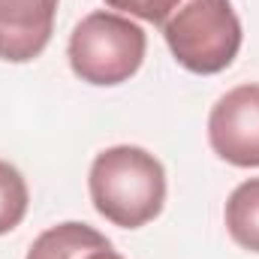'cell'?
Wrapping results in <instances>:
<instances>
[{
	"mask_svg": "<svg viewBox=\"0 0 259 259\" xmlns=\"http://www.w3.org/2000/svg\"><path fill=\"white\" fill-rule=\"evenodd\" d=\"M88 193L100 217L121 229H142L166 205V169L139 145L100 151L88 172Z\"/></svg>",
	"mask_w": 259,
	"mask_h": 259,
	"instance_id": "cell-1",
	"label": "cell"
},
{
	"mask_svg": "<svg viewBox=\"0 0 259 259\" xmlns=\"http://www.w3.org/2000/svg\"><path fill=\"white\" fill-rule=\"evenodd\" d=\"M172 58L196 75H217L241 52V18L232 0H175L157 24Z\"/></svg>",
	"mask_w": 259,
	"mask_h": 259,
	"instance_id": "cell-2",
	"label": "cell"
},
{
	"mask_svg": "<svg viewBox=\"0 0 259 259\" xmlns=\"http://www.w3.org/2000/svg\"><path fill=\"white\" fill-rule=\"evenodd\" d=\"M148 52V36L145 30L118 12H91L84 15L66 46V58L72 72L94 84V88H115L130 81Z\"/></svg>",
	"mask_w": 259,
	"mask_h": 259,
	"instance_id": "cell-3",
	"label": "cell"
},
{
	"mask_svg": "<svg viewBox=\"0 0 259 259\" xmlns=\"http://www.w3.org/2000/svg\"><path fill=\"white\" fill-rule=\"evenodd\" d=\"M208 142L229 166L259 169V84H238L211 106Z\"/></svg>",
	"mask_w": 259,
	"mask_h": 259,
	"instance_id": "cell-4",
	"label": "cell"
},
{
	"mask_svg": "<svg viewBox=\"0 0 259 259\" xmlns=\"http://www.w3.org/2000/svg\"><path fill=\"white\" fill-rule=\"evenodd\" d=\"M61 0H0V61L27 64L39 58L55 33Z\"/></svg>",
	"mask_w": 259,
	"mask_h": 259,
	"instance_id": "cell-5",
	"label": "cell"
},
{
	"mask_svg": "<svg viewBox=\"0 0 259 259\" xmlns=\"http://www.w3.org/2000/svg\"><path fill=\"white\" fill-rule=\"evenodd\" d=\"M106 244H112V241L103 232H97L94 226L66 220L58 226H49L42 235H36V241L30 244L24 259H84L88 253H94Z\"/></svg>",
	"mask_w": 259,
	"mask_h": 259,
	"instance_id": "cell-6",
	"label": "cell"
},
{
	"mask_svg": "<svg viewBox=\"0 0 259 259\" xmlns=\"http://www.w3.org/2000/svg\"><path fill=\"white\" fill-rule=\"evenodd\" d=\"M223 220H226L229 238H232L241 250L259 253V178L241 181V184L229 193Z\"/></svg>",
	"mask_w": 259,
	"mask_h": 259,
	"instance_id": "cell-7",
	"label": "cell"
},
{
	"mask_svg": "<svg viewBox=\"0 0 259 259\" xmlns=\"http://www.w3.org/2000/svg\"><path fill=\"white\" fill-rule=\"evenodd\" d=\"M27 205H30V190L24 175L12 163L0 160V235L21 226Z\"/></svg>",
	"mask_w": 259,
	"mask_h": 259,
	"instance_id": "cell-8",
	"label": "cell"
},
{
	"mask_svg": "<svg viewBox=\"0 0 259 259\" xmlns=\"http://www.w3.org/2000/svg\"><path fill=\"white\" fill-rule=\"evenodd\" d=\"M175 0H106L109 9H121L133 18H142V21H151V24H160L163 15L172 9Z\"/></svg>",
	"mask_w": 259,
	"mask_h": 259,
	"instance_id": "cell-9",
	"label": "cell"
},
{
	"mask_svg": "<svg viewBox=\"0 0 259 259\" xmlns=\"http://www.w3.org/2000/svg\"><path fill=\"white\" fill-rule=\"evenodd\" d=\"M84 259H124L112 244H106V247H100V250H94V253H88Z\"/></svg>",
	"mask_w": 259,
	"mask_h": 259,
	"instance_id": "cell-10",
	"label": "cell"
}]
</instances>
